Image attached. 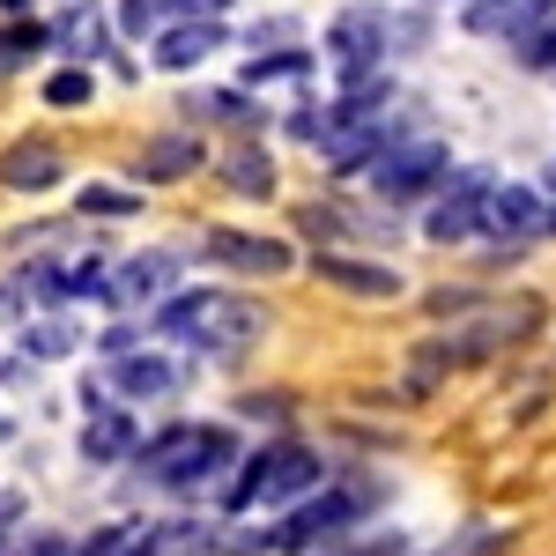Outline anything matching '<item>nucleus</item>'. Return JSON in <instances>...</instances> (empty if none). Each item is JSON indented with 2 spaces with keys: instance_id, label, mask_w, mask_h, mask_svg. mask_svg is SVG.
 <instances>
[{
  "instance_id": "obj_1",
  "label": "nucleus",
  "mask_w": 556,
  "mask_h": 556,
  "mask_svg": "<svg viewBox=\"0 0 556 556\" xmlns=\"http://www.w3.org/2000/svg\"><path fill=\"white\" fill-rule=\"evenodd\" d=\"M260 327H267L260 304L230 298V290H172L156 304V334L201 349V356H245L260 342Z\"/></svg>"
},
{
  "instance_id": "obj_2",
  "label": "nucleus",
  "mask_w": 556,
  "mask_h": 556,
  "mask_svg": "<svg viewBox=\"0 0 556 556\" xmlns=\"http://www.w3.org/2000/svg\"><path fill=\"white\" fill-rule=\"evenodd\" d=\"M134 460H141L149 482H164V490H201V482H215V475L238 460V430L172 424V430H156L149 445H134Z\"/></svg>"
},
{
  "instance_id": "obj_3",
  "label": "nucleus",
  "mask_w": 556,
  "mask_h": 556,
  "mask_svg": "<svg viewBox=\"0 0 556 556\" xmlns=\"http://www.w3.org/2000/svg\"><path fill=\"white\" fill-rule=\"evenodd\" d=\"M424 38H430L424 15H386V8H342L327 23V52H334V67H342L349 83L356 75H379L393 52H416Z\"/></svg>"
},
{
  "instance_id": "obj_4",
  "label": "nucleus",
  "mask_w": 556,
  "mask_h": 556,
  "mask_svg": "<svg viewBox=\"0 0 556 556\" xmlns=\"http://www.w3.org/2000/svg\"><path fill=\"white\" fill-rule=\"evenodd\" d=\"M327 482V468H319V453L312 445H298V438H275V445H260L253 460H245V475L230 482V513H253V505H298V497H312Z\"/></svg>"
},
{
  "instance_id": "obj_5",
  "label": "nucleus",
  "mask_w": 556,
  "mask_h": 556,
  "mask_svg": "<svg viewBox=\"0 0 556 556\" xmlns=\"http://www.w3.org/2000/svg\"><path fill=\"white\" fill-rule=\"evenodd\" d=\"M371 505H379V490H371V482H342V490H327V497L312 490V497H304L275 534H253V549L260 556H267V549H275V556H298V549H312V542H327V534H342L349 519H364Z\"/></svg>"
},
{
  "instance_id": "obj_6",
  "label": "nucleus",
  "mask_w": 556,
  "mask_h": 556,
  "mask_svg": "<svg viewBox=\"0 0 556 556\" xmlns=\"http://www.w3.org/2000/svg\"><path fill=\"white\" fill-rule=\"evenodd\" d=\"M371 186H379L386 208H401V201H430L438 186H445V141H386L379 156H371Z\"/></svg>"
},
{
  "instance_id": "obj_7",
  "label": "nucleus",
  "mask_w": 556,
  "mask_h": 556,
  "mask_svg": "<svg viewBox=\"0 0 556 556\" xmlns=\"http://www.w3.org/2000/svg\"><path fill=\"white\" fill-rule=\"evenodd\" d=\"M534 319H542L534 304H513V312H505V304H490V312L475 319L468 334H445V342H430V349H424V364H416V386H430V371H438V364L453 371V364H482V356H497L505 342L534 334Z\"/></svg>"
},
{
  "instance_id": "obj_8",
  "label": "nucleus",
  "mask_w": 556,
  "mask_h": 556,
  "mask_svg": "<svg viewBox=\"0 0 556 556\" xmlns=\"http://www.w3.org/2000/svg\"><path fill=\"white\" fill-rule=\"evenodd\" d=\"M178 290V253H134L119 267H104V298L97 304H119V312H149Z\"/></svg>"
},
{
  "instance_id": "obj_9",
  "label": "nucleus",
  "mask_w": 556,
  "mask_h": 556,
  "mask_svg": "<svg viewBox=\"0 0 556 556\" xmlns=\"http://www.w3.org/2000/svg\"><path fill=\"white\" fill-rule=\"evenodd\" d=\"M482 193H490V172H460L453 186H438V201H430V215H424L430 245H460V238H475V223H482Z\"/></svg>"
},
{
  "instance_id": "obj_10",
  "label": "nucleus",
  "mask_w": 556,
  "mask_h": 556,
  "mask_svg": "<svg viewBox=\"0 0 556 556\" xmlns=\"http://www.w3.org/2000/svg\"><path fill=\"white\" fill-rule=\"evenodd\" d=\"M201 260L230 267V275H282V267H298V253L282 238H260V230H208Z\"/></svg>"
},
{
  "instance_id": "obj_11",
  "label": "nucleus",
  "mask_w": 556,
  "mask_h": 556,
  "mask_svg": "<svg viewBox=\"0 0 556 556\" xmlns=\"http://www.w3.org/2000/svg\"><path fill=\"white\" fill-rule=\"evenodd\" d=\"M534 230H542V193H527V186H497V178H490L475 238H505V245H519V238H534Z\"/></svg>"
},
{
  "instance_id": "obj_12",
  "label": "nucleus",
  "mask_w": 556,
  "mask_h": 556,
  "mask_svg": "<svg viewBox=\"0 0 556 556\" xmlns=\"http://www.w3.org/2000/svg\"><path fill=\"white\" fill-rule=\"evenodd\" d=\"M60 149L45 141V134H23V141H8V156H0V186L8 193H45V186H60Z\"/></svg>"
},
{
  "instance_id": "obj_13",
  "label": "nucleus",
  "mask_w": 556,
  "mask_h": 556,
  "mask_svg": "<svg viewBox=\"0 0 556 556\" xmlns=\"http://www.w3.org/2000/svg\"><path fill=\"white\" fill-rule=\"evenodd\" d=\"M312 275H319V282H334V290H349V298H401V275L379 267V260L319 253V260H312Z\"/></svg>"
},
{
  "instance_id": "obj_14",
  "label": "nucleus",
  "mask_w": 556,
  "mask_h": 556,
  "mask_svg": "<svg viewBox=\"0 0 556 556\" xmlns=\"http://www.w3.org/2000/svg\"><path fill=\"white\" fill-rule=\"evenodd\" d=\"M134 445H141V430H134L127 408L89 401V416H83V453L89 460H134Z\"/></svg>"
},
{
  "instance_id": "obj_15",
  "label": "nucleus",
  "mask_w": 556,
  "mask_h": 556,
  "mask_svg": "<svg viewBox=\"0 0 556 556\" xmlns=\"http://www.w3.org/2000/svg\"><path fill=\"white\" fill-rule=\"evenodd\" d=\"M223 45H230V30H223V23H172V30H156V67H201V60H208V52H223Z\"/></svg>"
},
{
  "instance_id": "obj_16",
  "label": "nucleus",
  "mask_w": 556,
  "mask_h": 556,
  "mask_svg": "<svg viewBox=\"0 0 556 556\" xmlns=\"http://www.w3.org/2000/svg\"><path fill=\"white\" fill-rule=\"evenodd\" d=\"M112 386L127 401H164V393H178V364L172 356H119L112 364Z\"/></svg>"
},
{
  "instance_id": "obj_17",
  "label": "nucleus",
  "mask_w": 556,
  "mask_h": 556,
  "mask_svg": "<svg viewBox=\"0 0 556 556\" xmlns=\"http://www.w3.org/2000/svg\"><path fill=\"white\" fill-rule=\"evenodd\" d=\"M193 164H201V141H186V134H164V141H149V149H141V164H134V172L149 178V186H164V178H186Z\"/></svg>"
},
{
  "instance_id": "obj_18",
  "label": "nucleus",
  "mask_w": 556,
  "mask_h": 556,
  "mask_svg": "<svg viewBox=\"0 0 556 556\" xmlns=\"http://www.w3.org/2000/svg\"><path fill=\"white\" fill-rule=\"evenodd\" d=\"M223 178H230V193H245V201H267V193H275V164H267V149H253V141H238V149L223 156Z\"/></svg>"
},
{
  "instance_id": "obj_19",
  "label": "nucleus",
  "mask_w": 556,
  "mask_h": 556,
  "mask_svg": "<svg viewBox=\"0 0 556 556\" xmlns=\"http://www.w3.org/2000/svg\"><path fill=\"white\" fill-rule=\"evenodd\" d=\"M513 45H519V60H527V67H556V0H542V8L519 23Z\"/></svg>"
},
{
  "instance_id": "obj_20",
  "label": "nucleus",
  "mask_w": 556,
  "mask_h": 556,
  "mask_svg": "<svg viewBox=\"0 0 556 556\" xmlns=\"http://www.w3.org/2000/svg\"><path fill=\"white\" fill-rule=\"evenodd\" d=\"M534 8H542V0H475V8H468V30H475V38H513Z\"/></svg>"
},
{
  "instance_id": "obj_21",
  "label": "nucleus",
  "mask_w": 556,
  "mask_h": 556,
  "mask_svg": "<svg viewBox=\"0 0 556 556\" xmlns=\"http://www.w3.org/2000/svg\"><path fill=\"white\" fill-rule=\"evenodd\" d=\"M97 23H104L97 8H75V15L52 30V45H67V52H89V60H97V52H104V30H97Z\"/></svg>"
},
{
  "instance_id": "obj_22",
  "label": "nucleus",
  "mask_w": 556,
  "mask_h": 556,
  "mask_svg": "<svg viewBox=\"0 0 556 556\" xmlns=\"http://www.w3.org/2000/svg\"><path fill=\"white\" fill-rule=\"evenodd\" d=\"M193 112H208V119H230V127H245V134H253L260 119H267L260 104H245V97H223V89H208V97H193Z\"/></svg>"
},
{
  "instance_id": "obj_23",
  "label": "nucleus",
  "mask_w": 556,
  "mask_h": 556,
  "mask_svg": "<svg viewBox=\"0 0 556 556\" xmlns=\"http://www.w3.org/2000/svg\"><path fill=\"white\" fill-rule=\"evenodd\" d=\"M89 67H60L52 83H45V104H60V112H75V104H89Z\"/></svg>"
},
{
  "instance_id": "obj_24",
  "label": "nucleus",
  "mask_w": 556,
  "mask_h": 556,
  "mask_svg": "<svg viewBox=\"0 0 556 556\" xmlns=\"http://www.w3.org/2000/svg\"><path fill=\"white\" fill-rule=\"evenodd\" d=\"M23 349L30 356H67L75 349V327L67 319H38V327H23Z\"/></svg>"
},
{
  "instance_id": "obj_25",
  "label": "nucleus",
  "mask_w": 556,
  "mask_h": 556,
  "mask_svg": "<svg viewBox=\"0 0 556 556\" xmlns=\"http://www.w3.org/2000/svg\"><path fill=\"white\" fill-rule=\"evenodd\" d=\"M230 0H149V15L156 23H208V15H223Z\"/></svg>"
},
{
  "instance_id": "obj_26",
  "label": "nucleus",
  "mask_w": 556,
  "mask_h": 556,
  "mask_svg": "<svg viewBox=\"0 0 556 556\" xmlns=\"http://www.w3.org/2000/svg\"><path fill=\"white\" fill-rule=\"evenodd\" d=\"M290 75H312V52H275V60L245 67V83H290Z\"/></svg>"
},
{
  "instance_id": "obj_27",
  "label": "nucleus",
  "mask_w": 556,
  "mask_h": 556,
  "mask_svg": "<svg viewBox=\"0 0 556 556\" xmlns=\"http://www.w3.org/2000/svg\"><path fill=\"white\" fill-rule=\"evenodd\" d=\"M75 549H83V542H67V534H52V527H45V534H23L15 549H0V556H75Z\"/></svg>"
},
{
  "instance_id": "obj_28",
  "label": "nucleus",
  "mask_w": 556,
  "mask_h": 556,
  "mask_svg": "<svg viewBox=\"0 0 556 556\" xmlns=\"http://www.w3.org/2000/svg\"><path fill=\"white\" fill-rule=\"evenodd\" d=\"M83 215H134V193H119V186H83Z\"/></svg>"
},
{
  "instance_id": "obj_29",
  "label": "nucleus",
  "mask_w": 556,
  "mask_h": 556,
  "mask_svg": "<svg viewBox=\"0 0 556 556\" xmlns=\"http://www.w3.org/2000/svg\"><path fill=\"white\" fill-rule=\"evenodd\" d=\"M119 30H134V38H149V30H156L149 0H119Z\"/></svg>"
},
{
  "instance_id": "obj_30",
  "label": "nucleus",
  "mask_w": 556,
  "mask_h": 556,
  "mask_svg": "<svg viewBox=\"0 0 556 556\" xmlns=\"http://www.w3.org/2000/svg\"><path fill=\"white\" fill-rule=\"evenodd\" d=\"M334 556H408L401 534H386V542H364V549H334Z\"/></svg>"
},
{
  "instance_id": "obj_31",
  "label": "nucleus",
  "mask_w": 556,
  "mask_h": 556,
  "mask_svg": "<svg viewBox=\"0 0 556 556\" xmlns=\"http://www.w3.org/2000/svg\"><path fill=\"white\" fill-rule=\"evenodd\" d=\"M8 519H15V497H0V549H8Z\"/></svg>"
},
{
  "instance_id": "obj_32",
  "label": "nucleus",
  "mask_w": 556,
  "mask_h": 556,
  "mask_svg": "<svg viewBox=\"0 0 556 556\" xmlns=\"http://www.w3.org/2000/svg\"><path fill=\"white\" fill-rule=\"evenodd\" d=\"M542 186H549V193H556V156H549V172H542Z\"/></svg>"
},
{
  "instance_id": "obj_33",
  "label": "nucleus",
  "mask_w": 556,
  "mask_h": 556,
  "mask_svg": "<svg viewBox=\"0 0 556 556\" xmlns=\"http://www.w3.org/2000/svg\"><path fill=\"white\" fill-rule=\"evenodd\" d=\"M0 8H8V15H23V8H30V0H0Z\"/></svg>"
},
{
  "instance_id": "obj_34",
  "label": "nucleus",
  "mask_w": 556,
  "mask_h": 556,
  "mask_svg": "<svg viewBox=\"0 0 556 556\" xmlns=\"http://www.w3.org/2000/svg\"><path fill=\"white\" fill-rule=\"evenodd\" d=\"M0 438H8V416H0Z\"/></svg>"
}]
</instances>
